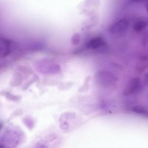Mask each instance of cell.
Masks as SVG:
<instances>
[{
	"mask_svg": "<svg viewBox=\"0 0 148 148\" xmlns=\"http://www.w3.org/2000/svg\"><path fill=\"white\" fill-rule=\"evenodd\" d=\"M97 75L99 81V83L103 86L108 87L116 81V77L108 71H100L98 73Z\"/></svg>",
	"mask_w": 148,
	"mask_h": 148,
	"instance_id": "1",
	"label": "cell"
},
{
	"mask_svg": "<svg viewBox=\"0 0 148 148\" xmlns=\"http://www.w3.org/2000/svg\"><path fill=\"white\" fill-rule=\"evenodd\" d=\"M140 80L138 77L131 79L127 83L123 91V94L129 96L136 92L140 88Z\"/></svg>",
	"mask_w": 148,
	"mask_h": 148,
	"instance_id": "2",
	"label": "cell"
},
{
	"mask_svg": "<svg viewBox=\"0 0 148 148\" xmlns=\"http://www.w3.org/2000/svg\"><path fill=\"white\" fill-rule=\"evenodd\" d=\"M129 23L125 19H122L117 21L111 27L110 32L114 34L121 33L125 32L129 27Z\"/></svg>",
	"mask_w": 148,
	"mask_h": 148,
	"instance_id": "3",
	"label": "cell"
},
{
	"mask_svg": "<svg viewBox=\"0 0 148 148\" xmlns=\"http://www.w3.org/2000/svg\"><path fill=\"white\" fill-rule=\"evenodd\" d=\"M105 41L103 38L97 37L92 39L88 43L87 47L91 50L98 49L104 45Z\"/></svg>",
	"mask_w": 148,
	"mask_h": 148,
	"instance_id": "4",
	"label": "cell"
},
{
	"mask_svg": "<svg viewBox=\"0 0 148 148\" xmlns=\"http://www.w3.org/2000/svg\"><path fill=\"white\" fill-rule=\"evenodd\" d=\"M148 68V57L140 58L136 66V69L138 73L141 74Z\"/></svg>",
	"mask_w": 148,
	"mask_h": 148,
	"instance_id": "5",
	"label": "cell"
},
{
	"mask_svg": "<svg viewBox=\"0 0 148 148\" xmlns=\"http://www.w3.org/2000/svg\"><path fill=\"white\" fill-rule=\"evenodd\" d=\"M147 25V23L144 21H138L135 22L133 25V29L135 32H139L144 29Z\"/></svg>",
	"mask_w": 148,
	"mask_h": 148,
	"instance_id": "6",
	"label": "cell"
},
{
	"mask_svg": "<svg viewBox=\"0 0 148 148\" xmlns=\"http://www.w3.org/2000/svg\"><path fill=\"white\" fill-rule=\"evenodd\" d=\"M132 111L137 114L143 116H148V109L145 106H135L132 109Z\"/></svg>",
	"mask_w": 148,
	"mask_h": 148,
	"instance_id": "7",
	"label": "cell"
},
{
	"mask_svg": "<svg viewBox=\"0 0 148 148\" xmlns=\"http://www.w3.org/2000/svg\"><path fill=\"white\" fill-rule=\"evenodd\" d=\"M144 84L146 86H148V73H145L144 76Z\"/></svg>",
	"mask_w": 148,
	"mask_h": 148,
	"instance_id": "8",
	"label": "cell"
},
{
	"mask_svg": "<svg viewBox=\"0 0 148 148\" xmlns=\"http://www.w3.org/2000/svg\"><path fill=\"white\" fill-rule=\"evenodd\" d=\"M147 12H148V5H147Z\"/></svg>",
	"mask_w": 148,
	"mask_h": 148,
	"instance_id": "9",
	"label": "cell"
}]
</instances>
